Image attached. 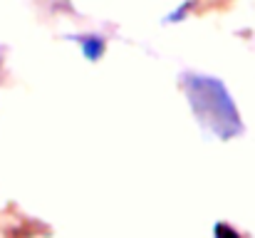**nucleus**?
Wrapping results in <instances>:
<instances>
[{
    "mask_svg": "<svg viewBox=\"0 0 255 238\" xmlns=\"http://www.w3.org/2000/svg\"><path fill=\"white\" fill-rule=\"evenodd\" d=\"M181 89L188 99V107H191L196 122L208 134L228 142L243 132L238 107H236L228 87L218 77L201 75V72H186V75H181Z\"/></svg>",
    "mask_w": 255,
    "mask_h": 238,
    "instance_id": "obj_1",
    "label": "nucleus"
},
{
    "mask_svg": "<svg viewBox=\"0 0 255 238\" xmlns=\"http://www.w3.org/2000/svg\"><path fill=\"white\" fill-rule=\"evenodd\" d=\"M70 40L77 42L80 52L85 55V60H89V62H99L102 55L107 52V37H102V35L87 32V35H72Z\"/></svg>",
    "mask_w": 255,
    "mask_h": 238,
    "instance_id": "obj_2",
    "label": "nucleus"
},
{
    "mask_svg": "<svg viewBox=\"0 0 255 238\" xmlns=\"http://www.w3.org/2000/svg\"><path fill=\"white\" fill-rule=\"evenodd\" d=\"M188 10H191V0H188L186 5H178V7H176V10L171 12L169 17H166V20H169V22H181V20H183V17L188 15Z\"/></svg>",
    "mask_w": 255,
    "mask_h": 238,
    "instance_id": "obj_3",
    "label": "nucleus"
},
{
    "mask_svg": "<svg viewBox=\"0 0 255 238\" xmlns=\"http://www.w3.org/2000/svg\"><path fill=\"white\" fill-rule=\"evenodd\" d=\"M213 234H216V236H238V234H236L233 229H228L226 224H216V226H213Z\"/></svg>",
    "mask_w": 255,
    "mask_h": 238,
    "instance_id": "obj_4",
    "label": "nucleus"
}]
</instances>
